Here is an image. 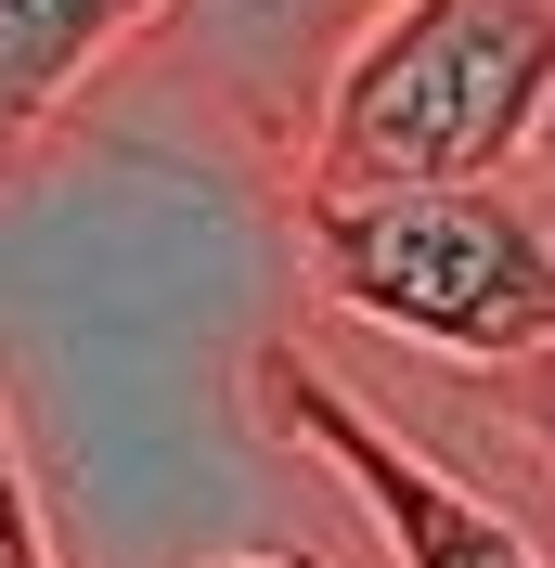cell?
<instances>
[{
	"label": "cell",
	"mask_w": 555,
	"mask_h": 568,
	"mask_svg": "<svg viewBox=\"0 0 555 568\" xmlns=\"http://www.w3.org/2000/svg\"><path fill=\"white\" fill-rule=\"evenodd\" d=\"M555 130V0H375L311 91L284 194L491 181Z\"/></svg>",
	"instance_id": "6da1fadb"
},
{
	"label": "cell",
	"mask_w": 555,
	"mask_h": 568,
	"mask_svg": "<svg viewBox=\"0 0 555 568\" xmlns=\"http://www.w3.org/2000/svg\"><path fill=\"white\" fill-rule=\"evenodd\" d=\"M311 272L349 323L426 362H517L555 336V220L491 181H401V194H297Z\"/></svg>",
	"instance_id": "7a4b0ae2"
},
{
	"label": "cell",
	"mask_w": 555,
	"mask_h": 568,
	"mask_svg": "<svg viewBox=\"0 0 555 568\" xmlns=\"http://www.w3.org/2000/svg\"><path fill=\"white\" fill-rule=\"evenodd\" d=\"M259 388H272V414L336 465L349 491H362V517L387 530V556H401V568H555L543 542H529L517 517L465 478V465L414 453V439L387 426V400L349 388L336 362H311L297 336H259Z\"/></svg>",
	"instance_id": "3957f363"
},
{
	"label": "cell",
	"mask_w": 555,
	"mask_h": 568,
	"mask_svg": "<svg viewBox=\"0 0 555 568\" xmlns=\"http://www.w3.org/2000/svg\"><path fill=\"white\" fill-rule=\"evenodd\" d=\"M362 13H375V0H169L155 39H181V52L208 65V91L297 169L311 91H323V65H336V39L362 27Z\"/></svg>",
	"instance_id": "277c9868"
},
{
	"label": "cell",
	"mask_w": 555,
	"mask_h": 568,
	"mask_svg": "<svg viewBox=\"0 0 555 568\" xmlns=\"http://www.w3.org/2000/svg\"><path fill=\"white\" fill-rule=\"evenodd\" d=\"M155 13L169 0H0V155L39 142L130 39H155Z\"/></svg>",
	"instance_id": "5b68a950"
},
{
	"label": "cell",
	"mask_w": 555,
	"mask_h": 568,
	"mask_svg": "<svg viewBox=\"0 0 555 568\" xmlns=\"http://www.w3.org/2000/svg\"><path fill=\"white\" fill-rule=\"evenodd\" d=\"M465 388H478V414L517 439V465H543L555 478V336H529L517 362H452Z\"/></svg>",
	"instance_id": "8992f818"
},
{
	"label": "cell",
	"mask_w": 555,
	"mask_h": 568,
	"mask_svg": "<svg viewBox=\"0 0 555 568\" xmlns=\"http://www.w3.org/2000/svg\"><path fill=\"white\" fill-rule=\"evenodd\" d=\"M0 568H65V556H52V530H39V478H27L13 414H0Z\"/></svg>",
	"instance_id": "52a82bcc"
},
{
	"label": "cell",
	"mask_w": 555,
	"mask_h": 568,
	"mask_svg": "<svg viewBox=\"0 0 555 568\" xmlns=\"http://www.w3.org/2000/svg\"><path fill=\"white\" fill-rule=\"evenodd\" d=\"M208 568H336V556H311V542H233V556H208Z\"/></svg>",
	"instance_id": "ba28073f"
}]
</instances>
